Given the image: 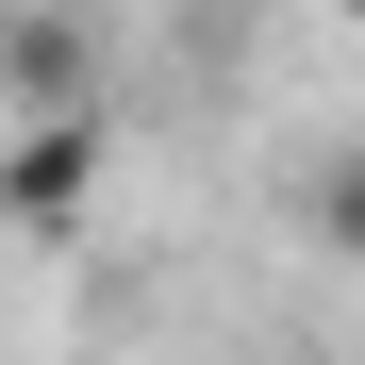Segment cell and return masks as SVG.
<instances>
[{
  "label": "cell",
  "instance_id": "obj_2",
  "mask_svg": "<svg viewBox=\"0 0 365 365\" xmlns=\"http://www.w3.org/2000/svg\"><path fill=\"white\" fill-rule=\"evenodd\" d=\"M0 83H17L34 116H50V100H83V34H67V17H17V34H0Z\"/></svg>",
  "mask_w": 365,
  "mask_h": 365
},
{
  "label": "cell",
  "instance_id": "obj_3",
  "mask_svg": "<svg viewBox=\"0 0 365 365\" xmlns=\"http://www.w3.org/2000/svg\"><path fill=\"white\" fill-rule=\"evenodd\" d=\"M299 232L365 266V150H316V166H299Z\"/></svg>",
  "mask_w": 365,
  "mask_h": 365
},
{
  "label": "cell",
  "instance_id": "obj_1",
  "mask_svg": "<svg viewBox=\"0 0 365 365\" xmlns=\"http://www.w3.org/2000/svg\"><path fill=\"white\" fill-rule=\"evenodd\" d=\"M100 166H116L100 100H50V116H17V133H0V232H83Z\"/></svg>",
  "mask_w": 365,
  "mask_h": 365
},
{
  "label": "cell",
  "instance_id": "obj_4",
  "mask_svg": "<svg viewBox=\"0 0 365 365\" xmlns=\"http://www.w3.org/2000/svg\"><path fill=\"white\" fill-rule=\"evenodd\" d=\"M349 17H365V0H349Z\"/></svg>",
  "mask_w": 365,
  "mask_h": 365
}]
</instances>
